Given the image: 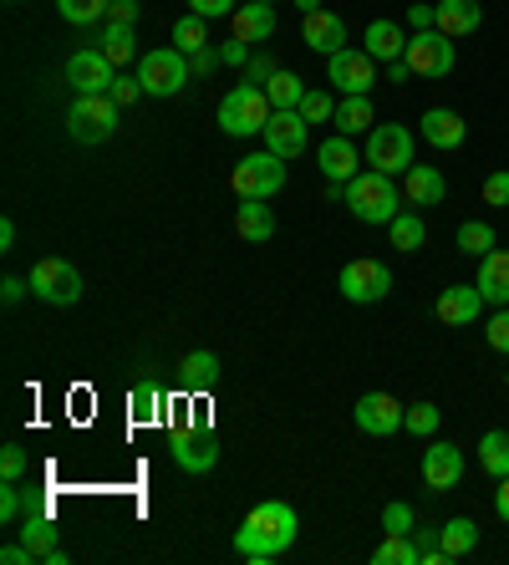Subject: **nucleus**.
<instances>
[{
  "label": "nucleus",
  "instance_id": "nucleus-53",
  "mask_svg": "<svg viewBox=\"0 0 509 565\" xmlns=\"http://www.w3.org/2000/svg\"><path fill=\"white\" fill-rule=\"evenodd\" d=\"M107 15H113L118 26H132V21H138V0H107Z\"/></svg>",
  "mask_w": 509,
  "mask_h": 565
},
{
  "label": "nucleus",
  "instance_id": "nucleus-44",
  "mask_svg": "<svg viewBox=\"0 0 509 565\" xmlns=\"http://www.w3.org/2000/svg\"><path fill=\"white\" fill-rule=\"evenodd\" d=\"M382 530H388V535H413V504L392 500L388 510H382Z\"/></svg>",
  "mask_w": 509,
  "mask_h": 565
},
{
  "label": "nucleus",
  "instance_id": "nucleus-15",
  "mask_svg": "<svg viewBox=\"0 0 509 565\" xmlns=\"http://www.w3.org/2000/svg\"><path fill=\"white\" fill-rule=\"evenodd\" d=\"M407 408L397 403V397L388 393H362L357 397V428H362L367 438H392L397 428H403Z\"/></svg>",
  "mask_w": 509,
  "mask_h": 565
},
{
  "label": "nucleus",
  "instance_id": "nucleus-24",
  "mask_svg": "<svg viewBox=\"0 0 509 565\" xmlns=\"http://www.w3.org/2000/svg\"><path fill=\"white\" fill-rule=\"evenodd\" d=\"M418 132L428 138L433 148H464V138H469V122L458 118L454 107H428Z\"/></svg>",
  "mask_w": 509,
  "mask_h": 565
},
{
  "label": "nucleus",
  "instance_id": "nucleus-56",
  "mask_svg": "<svg viewBox=\"0 0 509 565\" xmlns=\"http://www.w3.org/2000/svg\"><path fill=\"white\" fill-rule=\"evenodd\" d=\"M407 77H413V66H407L403 56H397V62H388V82H392V87H403Z\"/></svg>",
  "mask_w": 509,
  "mask_h": 565
},
{
  "label": "nucleus",
  "instance_id": "nucleus-58",
  "mask_svg": "<svg viewBox=\"0 0 509 565\" xmlns=\"http://www.w3.org/2000/svg\"><path fill=\"white\" fill-rule=\"evenodd\" d=\"M0 250H15V220H0Z\"/></svg>",
  "mask_w": 509,
  "mask_h": 565
},
{
  "label": "nucleus",
  "instance_id": "nucleus-3",
  "mask_svg": "<svg viewBox=\"0 0 509 565\" xmlns=\"http://www.w3.org/2000/svg\"><path fill=\"white\" fill-rule=\"evenodd\" d=\"M347 210L357 214L362 224H392L397 220V184H392V173H378V169H362L347 184Z\"/></svg>",
  "mask_w": 509,
  "mask_h": 565
},
{
  "label": "nucleus",
  "instance_id": "nucleus-9",
  "mask_svg": "<svg viewBox=\"0 0 509 565\" xmlns=\"http://www.w3.org/2000/svg\"><path fill=\"white\" fill-rule=\"evenodd\" d=\"M403 62L413 66V77H448V72H454V41H448L438 26L413 31Z\"/></svg>",
  "mask_w": 509,
  "mask_h": 565
},
{
  "label": "nucleus",
  "instance_id": "nucleus-47",
  "mask_svg": "<svg viewBox=\"0 0 509 565\" xmlns=\"http://www.w3.org/2000/svg\"><path fill=\"white\" fill-rule=\"evenodd\" d=\"M484 204L509 210V169H499V173H489V179H484Z\"/></svg>",
  "mask_w": 509,
  "mask_h": 565
},
{
  "label": "nucleus",
  "instance_id": "nucleus-41",
  "mask_svg": "<svg viewBox=\"0 0 509 565\" xmlns=\"http://www.w3.org/2000/svg\"><path fill=\"white\" fill-rule=\"evenodd\" d=\"M21 520H26V489L6 479V489H0V525H21Z\"/></svg>",
  "mask_w": 509,
  "mask_h": 565
},
{
  "label": "nucleus",
  "instance_id": "nucleus-4",
  "mask_svg": "<svg viewBox=\"0 0 509 565\" xmlns=\"http://www.w3.org/2000/svg\"><path fill=\"white\" fill-rule=\"evenodd\" d=\"M118 113H123V107L113 103V93L77 97V103H72V113H66V132H72V143H82V148L107 143V138L118 132Z\"/></svg>",
  "mask_w": 509,
  "mask_h": 565
},
{
  "label": "nucleus",
  "instance_id": "nucleus-61",
  "mask_svg": "<svg viewBox=\"0 0 509 565\" xmlns=\"http://www.w3.org/2000/svg\"><path fill=\"white\" fill-rule=\"evenodd\" d=\"M265 6H271V0H265Z\"/></svg>",
  "mask_w": 509,
  "mask_h": 565
},
{
  "label": "nucleus",
  "instance_id": "nucleus-48",
  "mask_svg": "<svg viewBox=\"0 0 509 565\" xmlns=\"http://www.w3.org/2000/svg\"><path fill=\"white\" fill-rule=\"evenodd\" d=\"M407 26H413V31L438 26V6H428V0H418V6H407Z\"/></svg>",
  "mask_w": 509,
  "mask_h": 565
},
{
  "label": "nucleus",
  "instance_id": "nucleus-17",
  "mask_svg": "<svg viewBox=\"0 0 509 565\" xmlns=\"http://www.w3.org/2000/svg\"><path fill=\"white\" fill-rule=\"evenodd\" d=\"M484 296H479V286H448V290H438V321L444 327H474L479 321V311H484Z\"/></svg>",
  "mask_w": 509,
  "mask_h": 565
},
{
  "label": "nucleus",
  "instance_id": "nucleus-62",
  "mask_svg": "<svg viewBox=\"0 0 509 565\" xmlns=\"http://www.w3.org/2000/svg\"><path fill=\"white\" fill-rule=\"evenodd\" d=\"M11 6H15V0H11Z\"/></svg>",
  "mask_w": 509,
  "mask_h": 565
},
{
  "label": "nucleus",
  "instance_id": "nucleus-20",
  "mask_svg": "<svg viewBox=\"0 0 509 565\" xmlns=\"http://www.w3.org/2000/svg\"><path fill=\"white\" fill-rule=\"evenodd\" d=\"M448 184L444 173L433 169V163H413V169L403 173V199L413 204V210H428V204H444Z\"/></svg>",
  "mask_w": 509,
  "mask_h": 565
},
{
  "label": "nucleus",
  "instance_id": "nucleus-51",
  "mask_svg": "<svg viewBox=\"0 0 509 565\" xmlns=\"http://www.w3.org/2000/svg\"><path fill=\"white\" fill-rule=\"evenodd\" d=\"M189 11L214 21V15H235V0H189Z\"/></svg>",
  "mask_w": 509,
  "mask_h": 565
},
{
  "label": "nucleus",
  "instance_id": "nucleus-27",
  "mask_svg": "<svg viewBox=\"0 0 509 565\" xmlns=\"http://www.w3.org/2000/svg\"><path fill=\"white\" fill-rule=\"evenodd\" d=\"M179 377H183L189 393H210V387H220L224 367H220V356L214 352H189L183 356V367H179Z\"/></svg>",
  "mask_w": 509,
  "mask_h": 565
},
{
  "label": "nucleus",
  "instance_id": "nucleus-37",
  "mask_svg": "<svg viewBox=\"0 0 509 565\" xmlns=\"http://www.w3.org/2000/svg\"><path fill=\"white\" fill-rule=\"evenodd\" d=\"M103 56H107L113 66L132 62V56H138V41H132V26H118V21H113V26H107V36H103Z\"/></svg>",
  "mask_w": 509,
  "mask_h": 565
},
{
  "label": "nucleus",
  "instance_id": "nucleus-46",
  "mask_svg": "<svg viewBox=\"0 0 509 565\" xmlns=\"http://www.w3.org/2000/svg\"><path fill=\"white\" fill-rule=\"evenodd\" d=\"M484 342L495 347L499 356H509V311H495V316H489V327H484Z\"/></svg>",
  "mask_w": 509,
  "mask_h": 565
},
{
  "label": "nucleus",
  "instance_id": "nucleus-11",
  "mask_svg": "<svg viewBox=\"0 0 509 565\" xmlns=\"http://www.w3.org/2000/svg\"><path fill=\"white\" fill-rule=\"evenodd\" d=\"M327 82L341 97H362V93H372V82H378V62H372L362 46H347V52L327 56Z\"/></svg>",
  "mask_w": 509,
  "mask_h": 565
},
{
  "label": "nucleus",
  "instance_id": "nucleus-5",
  "mask_svg": "<svg viewBox=\"0 0 509 565\" xmlns=\"http://www.w3.org/2000/svg\"><path fill=\"white\" fill-rule=\"evenodd\" d=\"M230 189H235L240 199H275L286 189V158L271 153V148L240 158L235 173H230Z\"/></svg>",
  "mask_w": 509,
  "mask_h": 565
},
{
  "label": "nucleus",
  "instance_id": "nucleus-52",
  "mask_svg": "<svg viewBox=\"0 0 509 565\" xmlns=\"http://www.w3.org/2000/svg\"><path fill=\"white\" fill-rule=\"evenodd\" d=\"M245 77H250V82H255V87H265V82H271V77H275V62H271V56H250V66H245Z\"/></svg>",
  "mask_w": 509,
  "mask_h": 565
},
{
  "label": "nucleus",
  "instance_id": "nucleus-50",
  "mask_svg": "<svg viewBox=\"0 0 509 565\" xmlns=\"http://www.w3.org/2000/svg\"><path fill=\"white\" fill-rule=\"evenodd\" d=\"M220 62H224V66H250V41L230 36V41L220 46Z\"/></svg>",
  "mask_w": 509,
  "mask_h": 565
},
{
  "label": "nucleus",
  "instance_id": "nucleus-39",
  "mask_svg": "<svg viewBox=\"0 0 509 565\" xmlns=\"http://www.w3.org/2000/svg\"><path fill=\"white\" fill-rule=\"evenodd\" d=\"M128 408H132V423H153L158 408H163V393H158L153 382H138L128 393Z\"/></svg>",
  "mask_w": 509,
  "mask_h": 565
},
{
  "label": "nucleus",
  "instance_id": "nucleus-43",
  "mask_svg": "<svg viewBox=\"0 0 509 565\" xmlns=\"http://www.w3.org/2000/svg\"><path fill=\"white\" fill-rule=\"evenodd\" d=\"M403 428L407 434H418V438H433L438 434V408H433V403H413L407 418H403Z\"/></svg>",
  "mask_w": 509,
  "mask_h": 565
},
{
  "label": "nucleus",
  "instance_id": "nucleus-25",
  "mask_svg": "<svg viewBox=\"0 0 509 565\" xmlns=\"http://www.w3.org/2000/svg\"><path fill=\"white\" fill-rule=\"evenodd\" d=\"M362 52L372 56V62H397V56L407 52V36L397 31V21H372V26L362 31Z\"/></svg>",
  "mask_w": 509,
  "mask_h": 565
},
{
  "label": "nucleus",
  "instance_id": "nucleus-36",
  "mask_svg": "<svg viewBox=\"0 0 509 565\" xmlns=\"http://www.w3.org/2000/svg\"><path fill=\"white\" fill-rule=\"evenodd\" d=\"M372 565H418V545L407 535H388L378 551H372Z\"/></svg>",
  "mask_w": 509,
  "mask_h": 565
},
{
  "label": "nucleus",
  "instance_id": "nucleus-59",
  "mask_svg": "<svg viewBox=\"0 0 509 565\" xmlns=\"http://www.w3.org/2000/svg\"><path fill=\"white\" fill-rule=\"evenodd\" d=\"M41 565H66V551H62V545H52V551H41Z\"/></svg>",
  "mask_w": 509,
  "mask_h": 565
},
{
  "label": "nucleus",
  "instance_id": "nucleus-35",
  "mask_svg": "<svg viewBox=\"0 0 509 565\" xmlns=\"http://www.w3.org/2000/svg\"><path fill=\"white\" fill-rule=\"evenodd\" d=\"M265 97H271V107H300V97H306V82H300L296 72H275V77L265 82Z\"/></svg>",
  "mask_w": 509,
  "mask_h": 565
},
{
  "label": "nucleus",
  "instance_id": "nucleus-23",
  "mask_svg": "<svg viewBox=\"0 0 509 565\" xmlns=\"http://www.w3.org/2000/svg\"><path fill=\"white\" fill-rule=\"evenodd\" d=\"M235 235L250 239V245H265V239H275V210H271V199H245V204H235Z\"/></svg>",
  "mask_w": 509,
  "mask_h": 565
},
{
  "label": "nucleus",
  "instance_id": "nucleus-45",
  "mask_svg": "<svg viewBox=\"0 0 509 565\" xmlns=\"http://www.w3.org/2000/svg\"><path fill=\"white\" fill-rule=\"evenodd\" d=\"M300 118H306V122H327V118H337V103H331L327 93H311V87H306V97H300Z\"/></svg>",
  "mask_w": 509,
  "mask_h": 565
},
{
  "label": "nucleus",
  "instance_id": "nucleus-16",
  "mask_svg": "<svg viewBox=\"0 0 509 565\" xmlns=\"http://www.w3.org/2000/svg\"><path fill=\"white\" fill-rule=\"evenodd\" d=\"M458 479H464V454H458L454 444H428L423 448V484H428L433 494L458 489Z\"/></svg>",
  "mask_w": 509,
  "mask_h": 565
},
{
  "label": "nucleus",
  "instance_id": "nucleus-12",
  "mask_svg": "<svg viewBox=\"0 0 509 565\" xmlns=\"http://www.w3.org/2000/svg\"><path fill=\"white\" fill-rule=\"evenodd\" d=\"M169 448H173V463L189 473H210L214 463H220V438H214L204 423H199V428H173Z\"/></svg>",
  "mask_w": 509,
  "mask_h": 565
},
{
  "label": "nucleus",
  "instance_id": "nucleus-60",
  "mask_svg": "<svg viewBox=\"0 0 509 565\" xmlns=\"http://www.w3.org/2000/svg\"><path fill=\"white\" fill-rule=\"evenodd\" d=\"M300 6V15H311V11H321V0H296Z\"/></svg>",
  "mask_w": 509,
  "mask_h": 565
},
{
  "label": "nucleus",
  "instance_id": "nucleus-2",
  "mask_svg": "<svg viewBox=\"0 0 509 565\" xmlns=\"http://www.w3.org/2000/svg\"><path fill=\"white\" fill-rule=\"evenodd\" d=\"M271 118L275 107L265 97V87H255V82H240L235 93L220 97V132H230V138H255V132H265Z\"/></svg>",
  "mask_w": 509,
  "mask_h": 565
},
{
  "label": "nucleus",
  "instance_id": "nucleus-42",
  "mask_svg": "<svg viewBox=\"0 0 509 565\" xmlns=\"http://www.w3.org/2000/svg\"><path fill=\"white\" fill-rule=\"evenodd\" d=\"M26 469H31V454L21 444H6V448H0V479L21 484V479H26Z\"/></svg>",
  "mask_w": 509,
  "mask_h": 565
},
{
  "label": "nucleus",
  "instance_id": "nucleus-31",
  "mask_svg": "<svg viewBox=\"0 0 509 565\" xmlns=\"http://www.w3.org/2000/svg\"><path fill=\"white\" fill-rule=\"evenodd\" d=\"M479 469L489 473V479H505L509 473V434L505 428H495V434L479 438Z\"/></svg>",
  "mask_w": 509,
  "mask_h": 565
},
{
  "label": "nucleus",
  "instance_id": "nucleus-10",
  "mask_svg": "<svg viewBox=\"0 0 509 565\" xmlns=\"http://www.w3.org/2000/svg\"><path fill=\"white\" fill-rule=\"evenodd\" d=\"M337 286H341V296L347 301H357V306H372V301H382L397 280H392V270L382 260H352V265H341V276H337Z\"/></svg>",
  "mask_w": 509,
  "mask_h": 565
},
{
  "label": "nucleus",
  "instance_id": "nucleus-14",
  "mask_svg": "<svg viewBox=\"0 0 509 565\" xmlns=\"http://www.w3.org/2000/svg\"><path fill=\"white\" fill-rule=\"evenodd\" d=\"M66 82H72V93H77V97L113 93V82H118V66L107 62L103 52H72V62H66Z\"/></svg>",
  "mask_w": 509,
  "mask_h": 565
},
{
  "label": "nucleus",
  "instance_id": "nucleus-21",
  "mask_svg": "<svg viewBox=\"0 0 509 565\" xmlns=\"http://www.w3.org/2000/svg\"><path fill=\"white\" fill-rule=\"evenodd\" d=\"M484 26V6L479 0H438V31L448 41H464Z\"/></svg>",
  "mask_w": 509,
  "mask_h": 565
},
{
  "label": "nucleus",
  "instance_id": "nucleus-49",
  "mask_svg": "<svg viewBox=\"0 0 509 565\" xmlns=\"http://www.w3.org/2000/svg\"><path fill=\"white\" fill-rule=\"evenodd\" d=\"M138 97H144V82H138V77H118V82H113V103H118V107H132Z\"/></svg>",
  "mask_w": 509,
  "mask_h": 565
},
{
  "label": "nucleus",
  "instance_id": "nucleus-57",
  "mask_svg": "<svg viewBox=\"0 0 509 565\" xmlns=\"http://www.w3.org/2000/svg\"><path fill=\"white\" fill-rule=\"evenodd\" d=\"M495 510H499V520L509 525V473L499 479V489H495Z\"/></svg>",
  "mask_w": 509,
  "mask_h": 565
},
{
  "label": "nucleus",
  "instance_id": "nucleus-33",
  "mask_svg": "<svg viewBox=\"0 0 509 565\" xmlns=\"http://www.w3.org/2000/svg\"><path fill=\"white\" fill-rule=\"evenodd\" d=\"M173 46H179L183 56H194V52H204L210 46V31H204V15H183V21H173Z\"/></svg>",
  "mask_w": 509,
  "mask_h": 565
},
{
  "label": "nucleus",
  "instance_id": "nucleus-26",
  "mask_svg": "<svg viewBox=\"0 0 509 565\" xmlns=\"http://www.w3.org/2000/svg\"><path fill=\"white\" fill-rule=\"evenodd\" d=\"M235 36L240 41H271L275 36V6H265V0H245L235 11Z\"/></svg>",
  "mask_w": 509,
  "mask_h": 565
},
{
  "label": "nucleus",
  "instance_id": "nucleus-38",
  "mask_svg": "<svg viewBox=\"0 0 509 565\" xmlns=\"http://www.w3.org/2000/svg\"><path fill=\"white\" fill-rule=\"evenodd\" d=\"M56 11H62V21H72V26H97L107 15V0H56Z\"/></svg>",
  "mask_w": 509,
  "mask_h": 565
},
{
  "label": "nucleus",
  "instance_id": "nucleus-6",
  "mask_svg": "<svg viewBox=\"0 0 509 565\" xmlns=\"http://www.w3.org/2000/svg\"><path fill=\"white\" fill-rule=\"evenodd\" d=\"M31 296L46 306H77L82 301V270L62 255H46V260L31 265Z\"/></svg>",
  "mask_w": 509,
  "mask_h": 565
},
{
  "label": "nucleus",
  "instance_id": "nucleus-32",
  "mask_svg": "<svg viewBox=\"0 0 509 565\" xmlns=\"http://www.w3.org/2000/svg\"><path fill=\"white\" fill-rule=\"evenodd\" d=\"M21 540L31 545V555L41 561V551H52L56 545V525H52V510H36V514H26L21 520Z\"/></svg>",
  "mask_w": 509,
  "mask_h": 565
},
{
  "label": "nucleus",
  "instance_id": "nucleus-54",
  "mask_svg": "<svg viewBox=\"0 0 509 565\" xmlns=\"http://www.w3.org/2000/svg\"><path fill=\"white\" fill-rule=\"evenodd\" d=\"M26 290H31V280H21V276H6V280H0V301H6V306H15V301H21V296H26Z\"/></svg>",
  "mask_w": 509,
  "mask_h": 565
},
{
  "label": "nucleus",
  "instance_id": "nucleus-7",
  "mask_svg": "<svg viewBox=\"0 0 509 565\" xmlns=\"http://www.w3.org/2000/svg\"><path fill=\"white\" fill-rule=\"evenodd\" d=\"M189 56L179 46H158V52H144L138 56V82H144V97H173L183 93V82H189Z\"/></svg>",
  "mask_w": 509,
  "mask_h": 565
},
{
  "label": "nucleus",
  "instance_id": "nucleus-30",
  "mask_svg": "<svg viewBox=\"0 0 509 565\" xmlns=\"http://www.w3.org/2000/svg\"><path fill=\"white\" fill-rule=\"evenodd\" d=\"M388 230H392V245H397L403 255L423 250V239H428V224H423V214H418V210H403L397 220L388 224Z\"/></svg>",
  "mask_w": 509,
  "mask_h": 565
},
{
  "label": "nucleus",
  "instance_id": "nucleus-18",
  "mask_svg": "<svg viewBox=\"0 0 509 565\" xmlns=\"http://www.w3.org/2000/svg\"><path fill=\"white\" fill-rule=\"evenodd\" d=\"M300 36H306V46L321 52V56L347 52V21H341L337 11H311L306 15V26H300Z\"/></svg>",
  "mask_w": 509,
  "mask_h": 565
},
{
  "label": "nucleus",
  "instance_id": "nucleus-1",
  "mask_svg": "<svg viewBox=\"0 0 509 565\" xmlns=\"http://www.w3.org/2000/svg\"><path fill=\"white\" fill-rule=\"evenodd\" d=\"M296 535H300L296 510H290L286 500H265V504H255V510L240 520L235 551L245 555L250 565H271L275 555H286L290 545H296Z\"/></svg>",
  "mask_w": 509,
  "mask_h": 565
},
{
  "label": "nucleus",
  "instance_id": "nucleus-29",
  "mask_svg": "<svg viewBox=\"0 0 509 565\" xmlns=\"http://www.w3.org/2000/svg\"><path fill=\"white\" fill-rule=\"evenodd\" d=\"M438 540H444V551L454 555V561H464V555H474L479 551V525L474 520H448V525H438Z\"/></svg>",
  "mask_w": 509,
  "mask_h": 565
},
{
  "label": "nucleus",
  "instance_id": "nucleus-40",
  "mask_svg": "<svg viewBox=\"0 0 509 565\" xmlns=\"http://www.w3.org/2000/svg\"><path fill=\"white\" fill-rule=\"evenodd\" d=\"M413 545H418V565H454V555L444 551L438 530H413Z\"/></svg>",
  "mask_w": 509,
  "mask_h": 565
},
{
  "label": "nucleus",
  "instance_id": "nucleus-22",
  "mask_svg": "<svg viewBox=\"0 0 509 565\" xmlns=\"http://www.w3.org/2000/svg\"><path fill=\"white\" fill-rule=\"evenodd\" d=\"M479 296L489 306H509V250H489V255H479Z\"/></svg>",
  "mask_w": 509,
  "mask_h": 565
},
{
  "label": "nucleus",
  "instance_id": "nucleus-34",
  "mask_svg": "<svg viewBox=\"0 0 509 565\" xmlns=\"http://www.w3.org/2000/svg\"><path fill=\"white\" fill-rule=\"evenodd\" d=\"M458 250L464 255H489L495 250V224H484V220H464L458 224Z\"/></svg>",
  "mask_w": 509,
  "mask_h": 565
},
{
  "label": "nucleus",
  "instance_id": "nucleus-55",
  "mask_svg": "<svg viewBox=\"0 0 509 565\" xmlns=\"http://www.w3.org/2000/svg\"><path fill=\"white\" fill-rule=\"evenodd\" d=\"M189 66H194V77H210L214 66H220V52H214V46H204V52L189 56Z\"/></svg>",
  "mask_w": 509,
  "mask_h": 565
},
{
  "label": "nucleus",
  "instance_id": "nucleus-13",
  "mask_svg": "<svg viewBox=\"0 0 509 565\" xmlns=\"http://www.w3.org/2000/svg\"><path fill=\"white\" fill-rule=\"evenodd\" d=\"M311 122L300 118V107H275V118L265 122V148H271V153H280V158H300L306 153V148H311Z\"/></svg>",
  "mask_w": 509,
  "mask_h": 565
},
{
  "label": "nucleus",
  "instance_id": "nucleus-8",
  "mask_svg": "<svg viewBox=\"0 0 509 565\" xmlns=\"http://www.w3.org/2000/svg\"><path fill=\"white\" fill-rule=\"evenodd\" d=\"M362 163L378 173H407L413 169V132L397 128V122H378V128L367 132Z\"/></svg>",
  "mask_w": 509,
  "mask_h": 565
},
{
  "label": "nucleus",
  "instance_id": "nucleus-28",
  "mask_svg": "<svg viewBox=\"0 0 509 565\" xmlns=\"http://www.w3.org/2000/svg\"><path fill=\"white\" fill-rule=\"evenodd\" d=\"M378 128V113H372V97H341L337 103V132H347V138H352V132H372Z\"/></svg>",
  "mask_w": 509,
  "mask_h": 565
},
{
  "label": "nucleus",
  "instance_id": "nucleus-19",
  "mask_svg": "<svg viewBox=\"0 0 509 565\" xmlns=\"http://www.w3.org/2000/svg\"><path fill=\"white\" fill-rule=\"evenodd\" d=\"M316 163H321V173H327L331 184H352L357 173V143L347 138V132H337V138H327V143L316 148Z\"/></svg>",
  "mask_w": 509,
  "mask_h": 565
}]
</instances>
